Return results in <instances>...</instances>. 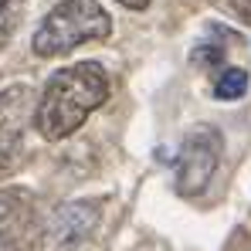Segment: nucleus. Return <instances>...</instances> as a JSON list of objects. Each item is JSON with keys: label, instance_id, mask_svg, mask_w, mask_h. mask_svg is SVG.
Returning a JSON list of instances; mask_svg holds the SVG:
<instances>
[{"label": "nucleus", "instance_id": "nucleus-1", "mask_svg": "<svg viewBox=\"0 0 251 251\" xmlns=\"http://www.w3.org/2000/svg\"><path fill=\"white\" fill-rule=\"evenodd\" d=\"M105 99H109V75L99 61L68 65L48 78L34 109V126L44 139L58 143L72 136Z\"/></svg>", "mask_w": 251, "mask_h": 251}, {"label": "nucleus", "instance_id": "nucleus-2", "mask_svg": "<svg viewBox=\"0 0 251 251\" xmlns=\"http://www.w3.org/2000/svg\"><path fill=\"white\" fill-rule=\"evenodd\" d=\"M109 34H112V17L99 0H61L38 24L31 48L38 58H58L75 51L78 44L105 41Z\"/></svg>", "mask_w": 251, "mask_h": 251}, {"label": "nucleus", "instance_id": "nucleus-3", "mask_svg": "<svg viewBox=\"0 0 251 251\" xmlns=\"http://www.w3.org/2000/svg\"><path fill=\"white\" fill-rule=\"evenodd\" d=\"M224 139L214 126H197L183 136L176 153V194L180 197H201L207 190L210 176L221 163Z\"/></svg>", "mask_w": 251, "mask_h": 251}, {"label": "nucleus", "instance_id": "nucleus-4", "mask_svg": "<svg viewBox=\"0 0 251 251\" xmlns=\"http://www.w3.org/2000/svg\"><path fill=\"white\" fill-rule=\"evenodd\" d=\"M102 207L95 201H68L51 210L41 227V251H78L92 238Z\"/></svg>", "mask_w": 251, "mask_h": 251}, {"label": "nucleus", "instance_id": "nucleus-5", "mask_svg": "<svg viewBox=\"0 0 251 251\" xmlns=\"http://www.w3.org/2000/svg\"><path fill=\"white\" fill-rule=\"evenodd\" d=\"M34 88L31 85H10L0 92V167H14V160L24 150L27 126L34 123Z\"/></svg>", "mask_w": 251, "mask_h": 251}, {"label": "nucleus", "instance_id": "nucleus-6", "mask_svg": "<svg viewBox=\"0 0 251 251\" xmlns=\"http://www.w3.org/2000/svg\"><path fill=\"white\" fill-rule=\"evenodd\" d=\"M34 227V201L27 190H0V251H17Z\"/></svg>", "mask_w": 251, "mask_h": 251}, {"label": "nucleus", "instance_id": "nucleus-7", "mask_svg": "<svg viewBox=\"0 0 251 251\" xmlns=\"http://www.w3.org/2000/svg\"><path fill=\"white\" fill-rule=\"evenodd\" d=\"M245 88H248V72L245 68H224L217 75V82H214V95L231 102V99H241Z\"/></svg>", "mask_w": 251, "mask_h": 251}, {"label": "nucleus", "instance_id": "nucleus-8", "mask_svg": "<svg viewBox=\"0 0 251 251\" xmlns=\"http://www.w3.org/2000/svg\"><path fill=\"white\" fill-rule=\"evenodd\" d=\"M21 17H24V0H0V48H7V41L14 38Z\"/></svg>", "mask_w": 251, "mask_h": 251}, {"label": "nucleus", "instance_id": "nucleus-9", "mask_svg": "<svg viewBox=\"0 0 251 251\" xmlns=\"http://www.w3.org/2000/svg\"><path fill=\"white\" fill-rule=\"evenodd\" d=\"M190 58H194V65H214L224 58V48L221 44H201V48H194Z\"/></svg>", "mask_w": 251, "mask_h": 251}, {"label": "nucleus", "instance_id": "nucleus-10", "mask_svg": "<svg viewBox=\"0 0 251 251\" xmlns=\"http://www.w3.org/2000/svg\"><path fill=\"white\" fill-rule=\"evenodd\" d=\"M231 10H234L245 24H251V0H231Z\"/></svg>", "mask_w": 251, "mask_h": 251}, {"label": "nucleus", "instance_id": "nucleus-11", "mask_svg": "<svg viewBox=\"0 0 251 251\" xmlns=\"http://www.w3.org/2000/svg\"><path fill=\"white\" fill-rule=\"evenodd\" d=\"M116 3H123L129 10H146V7H150V0H116Z\"/></svg>", "mask_w": 251, "mask_h": 251}]
</instances>
